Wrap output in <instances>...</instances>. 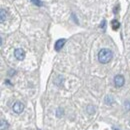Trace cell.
Instances as JSON below:
<instances>
[{
  "instance_id": "1",
  "label": "cell",
  "mask_w": 130,
  "mask_h": 130,
  "mask_svg": "<svg viewBox=\"0 0 130 130\" xmlns=\"http://www.w3.org/2000/svg\"><path fill=\"white\" fill-rule=\"evenodd\" d=\"M112 57H113L112 51L107 48L101 49V50L99 51V53H98V60H99V62L102 63V64L108 63V62L112 59Z\"/></svg>"
},
{
  "instance_id": "2",
  "label": "cell",
  "mask_w": 130,
  "mask_h": 130,
  "mask_svg": "<svg viewBox=\"0 0 130 130\" xmlns=\"http://www.w3.org/2000/svg\"><path fill=\"white\" fill-rule=\"evenodd\" d=\"M125 83V79L122 75H116L114 77V84L116 87H122Z\"/></svg>"
},
{
  "instance_id": "3",
  "label": "cell",
  "mask_w": 130,
  "mask_h": 130,
  "mask_svg": "<svg viewBox=\"0 0 130 130\" xmlns=\"http://www.w3.org/2000/svg\"><path fill=\"white\" fill-rule=\"evenodd\" d=\"M12 109H13V111H14L16 114H20L23 110H24V104L18 101V102H16V103L13 105Z\"/></svg>"
},
{
  "instance_id": "4",
  "label": "cell",
  "mask_w": 130,
  "mask_h": 130,
  "mask_svg": "<svg viewBox=\"0 0 130 130\" xmlns=\"http://www.w3.org/2000/svg\"><path fill=\"white\" fill-rule=\"evenodd\" d=\"M14 56H15V58L18 59V60H23L25 58V52H24L23 49L17 48L14 51Z\"/></svg>"
},
{
  "instance_id": "5",
  "label": "cell",
  "mask_w": 130,
  "mask_h": 130,
  "mask_svg": "<svg viewBox=\"0 0 130 130\" xmlns=\"http://www.w3.org/2000/svg\"><path fill=\"white\" fill-rule=\"evenodd\" d=\"M65 42H66L65 39H59V40H57L56 43H55V50H56V51H59L60 49L63 47Z\"/></svg>"
},
{
  "instance_id": "6",
  "label": "cell",
  "mask_w": 130,
  "mask_h": 130,
  "mask_svg": "<svg viewBox=\"0 0 130 130\" xmlns=\"http://www.w3.org/2000/svg\"><path fill=\"white\" fill-rule=\"evenodd\" d=\"M111 26H112V28H113L114 30H117L118 28H119V26H120V23L117 21V20H112V22H111Z\"/></svg>"
},
{
  "instance_id": "7",
  "label": "cell",
  "mask_w": 130,
  "mask_h": 130,
  "mask_svg": "<svg viewBox=\"0 0 130 130\" xmlns=\"http://www.w3.org/2000/svg\"><path fill=\"white\" fill-rule=\"evenodd\" d=\"M8 126H9V125H8V123H7L4 119H1V128H0V129L5 130V129H7V128H8Z\"/></svg>"
},
{
  "instance_id": "8",
  "label": "cell",
  "mask_w": 130,
  "mask_h": 130,
  "mask_svg": "<svg viewBox=\"0 0 130 130\" xmlns=\"http://www.w3.org/2000/svg\"><path fill=\"white\" fill-rule=\"evenodd\" d=\"M105 103L106 104H112L113 103V97L112 96H106V98H105Z\"/></svg>"
},
{
  "instance_id": "9",
  "label": "cell",
  "mask_w": 130,
  "mask_h": 130,
  "mask_svg": "<svg viewBox=\"0 0 130 130\" xmlns=\"http://www.w3.org/2000/svg\"><path fill=\"white\" fill-rule=\"evenodd\" d=\"M0 14H1V22H3V21L5 20V18H6V13H5V10H4V9H1Z\"/></svg>"
},
{
  "instance_id": "10",
  "label": "cell",
  "mask_w": 130,
  "mask_h": 130,
  "mask_svg": "<svg viewBox=\"0 0 130 130\" xmlns=\"http://www.w3.org/2000/svg\"><path fill=\"white\" fill-rule=\"evenodd\" d=\"M30 1L32 2L33 4H35V5H38V6H41L42 5V2L40 0H30Z\"/></svg>"
},
{
  "instance_id": "11",
  "label": "cell",
  "mask_w": 130,
  "mask_h": 130,
  "mask_svg": "<svg viewBox=\"0 0 130 130\" xmlns=\"http://www.w3.org/2000/svg\"><path fill=\"white\" fill-rule=\"evenodd\" d=\"M94 107H92V106H88V108H87V111H88V113H90V114H92V113H94Z\"/></svg>"
},
{
  "instance_id": "12",
  "label": "cell",
  "mask_w": 130,
  "mask_h": 130,
  "mask_svg": "<svg viewBox=\"0 0 130 130\" xmlns=\"http://www.w3.org/2000/svg\"><path fill=\"white\" fill-rule=\"evenodd\" d=\"M105 25H106V21L103 20V21H102V24H100V27H101L102 29H105Z\"/></svg>"
},
{
  "instance_id": "13",
  "label": "cell",
  "mask_w": 130,
  "mask_h": 130,
  "mask_svg": "<svg viewBox=\"0 0 130 130\" xmlns=\"http://www.w3.org/2000/svg\"><path fill=\"white\" fill-rule=\"evenodd\" d=\"M125 105L127 106V110H129L130 109V101H127V102L125 103Z\"/></svg>"
}]
</instances>
